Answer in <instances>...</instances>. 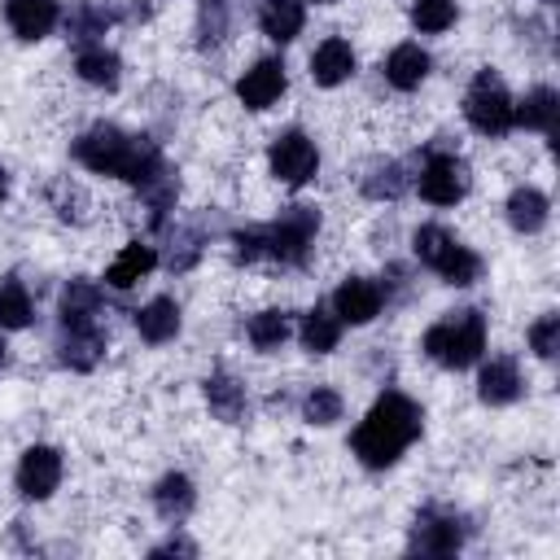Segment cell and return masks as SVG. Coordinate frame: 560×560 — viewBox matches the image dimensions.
Returning <instances> with one entry per match:
<instances>
[{
	"label": "cell",
	"instance_id": "8fae6325",
	"mask_svg": "<svg viewBox=\"0 0 560 560\" xmlns=\"http://www.w3.org/2000/svg\"><path fill=\"white\" fill-rule=\"evenodd\" d=\"M280 92H284V61L280 57L254 61L236 83V96L245 109H267L271 101H280Z\"/></svg>",
	"mask_w": 560,
	"mask_h": 560
},
{
	"label": "cell",
	"instance_id": "9c48e42d",
	"mask_svg": "<svg viewBox=\"0 0 560 560\" xmlns=\"http://www.w3.org/2000/svg\"><path fill=\"white\" fill-rule=\"evenodd\" d=\"M61 481V451L57 446H26L18 459V494L48 499Z\"/></svg>",
	"mask_w": 560,
	"mask_h": 560
},
{
	"label": "cell",
	"instance_id": "b9f144b4",
	"mask_svg": "<svg viewBox=\"0 0 560 560\" xmlns=\"http://www.w3.org/2000/svg\"><path fill=\"white\" fill-rule=\"evenodd\" d=\"M4 192H9V171L0 166V197H4Z\"/></svg>",
	"mask_w": 560,
	"mask_h": 560
},
{
	"label": "cell",
	"instance_id": "ffe728a7",
	"mask_svg": "<svg viewBox=\"0 0 560 560\" xmlns=\"http://www.w3.org/2000/svg\"><path fill=\"white\" fill-rule=\"evenodd\" d=\"M547 214H551L547 192H538V188H529V184L512 188V197H508V223H512L516 232H538V228L547 223Z\"/></svg>",
	"mask_w": 560,
	"mask_h": 560
},
{
	"label": "cell",
	"instance_id": "ac0fdd59",
	"mask_svg": "<svg viewBox=\"0 0 560 560\" xmlns=\"http://www.w3.org/2000/svg\"><path fill=\"white\" fill-rule=\"evenodd\" d=\"M302 22H306L302 0H262V9H258V26L276 44H289L302 31Z\"/></svg>",
	"mask_w": 560,
	"mask_h": 560
},
{
	"label": "cell",
	"instance_id": "8d00e7d4",
	"mask_svg": "<svg viewBox=\"0 0 560 560\" xmlns=\"http://www.w3.org/2000/svg\"><path fill=\"white\" fill-rule=\"evenodd\" d=\"M529 350L538 359H556L560 350V315H542L534 328H529Z\"/></svg>",
	"mask_w": 560,
	"mask_h": 560
},
{
	"label": "cell",
	"instance_id": "30bf717a",
	"mask_svg": "<svg viewBox=\"0 0 560 560\" xmlns=\"http://www.w3.org/2000/svg\"><path fill=\"white\" fill-rule=\"evenodd\" d=\"M381 302H385V293L368 276H346L332 293V311L341 324H372L381 315Z\"/></svg>",
	"mask_w": 560,
	"mask_h": 560
},
{
	"label": "cell",
	"instance_id": "9a60e30c",
	"mask_svg": "<svg viewBox=\"0 0 560 560\" xmlns=\"http://www.w3.org/2000/svg\"><path fill=\"white\" fill-rule=\"evenodd\" d=\"M105 354V332L96 324H79V328H66L61 337V363L74 368V372H92Z\"/></svg>",
	"mask_w": 560,
	"mask_h": 560
},
{
	"label": "cell",
	"instance_id": "60d3db41",
	"mask_svg": "<svg viewBox=\"0 0 560 560\" xmlns=\"http://www.w3.org/2000/svg\"><path fill=\"white\" fill-rule=\"evenodd\" d=\"M122 18H127V22H136V18L144 22V18H149V4H136V0H127V9H122Z\"/></svg>",
	"mask_w": 560,
	"mask_h": 560
},
{
	"label": "cell",
	"instance_id": "4fadbf2b",
	"mask_svg": "<svg viewBox=\"0 0 560 560\" xmlns=\"http://www.w3.org/2000/svg\"><path fill=\"white\" fill-rule=\"evenodd\" d=\"M354 74V48L346 44V39H324L315 52H311V79L319 83V88H337V83H346Z\"/></svg>",
	"mask_w": 560,
	"mask_h": 560
},
{
	"label": "cell",
	"instance_id": "277c9868",
	"mask_svg": "<svg viewBox=\"0 0 560 560\" xmlns=\"http://www.w3.org/2000/svg\"><path fill=\"white\" fill-rule=\"evenodd\" d=\"M315 232H319V210L315 206H289V210H280L276 223L262 228V254L280 258L284 267H302Z\"/></svg>",
	"mask_w": 560,
	"mask_h": 560
},
{
	"label": "cell",
	"instance_id": "7402d4cb",
	"mask_svg": "<svg viewBox=\"0 0 560 560\" xmlns=\"http://www.w3.org/2000/svg\"><path fill=\"white\" fill-rule=\"evenodd\" d=\"M192 503H197V494H192V481L184 472H166L153 490V508L162 521H184L192 512Z\"/></svg>",
	"mask_w": 560,
	"mask_h": 560
},
{
	"label": "cell",
	"instance_id": "7a4b0ae2",
	"mask_svg": "<svg viewBox=\"0 0 560 560\" xmlns=\"http://www.w3.org/2000/svg\"><path fill=\"white\" fill-rule=\"evenodd\" d=\"M416 438H420V407H416L407 394H394V389H389V394H381V398L368 407V416L359 420L350 446H354L359 464H368V468H389Z\"/></svg>",
	"mask_w": 560,
	"mask_h": 560
},
{
	"label": "cell",
	"instance_id": "4dcf8cb0",
	"mask_svg": "<svg viewBox=\"0 0 560 560\" xmlns=\"http://www.w3.org/2000/svg\"><path fill=\"white\" fill-rule=\"evenodd\" d=\"M402 166L398 162H372L368 166V175H363V192L368 197H376V201H385V197H398L402 192Z\"/></svg>",
	"mask_w": 560,
	"mask_h": 560
},
{
	"label": "cell",
	"instance_id": "7bdbcfd3",
	"mask_svg": "<svg viewBox=\"0 0 560 560\" xmlns=\"http://www.w3.org/2000/svg\"><path fill=\"white\" fill-rule=\"evenodd\" d=\"M0 363H4V346H0Z\"/></svg>",
	"mask_w": 560,
	"mask_h": 560
},
{
	"label": "cell",
	"instance_id": "f1b7e54d",
	"mask_svg": "<svg viewBox=\"0 0 560 560\" xmlns=\"http://www.w3.org/2000/svg\"><path fill=\"white\" fill-rule=\"evenodd\" d=\"M433 271H438L446 284H459V289H464V284H472V280L481 276V258H477L468 245H459V241H455V245L446 249V258H442Z\"/></svg>",
	"mask_w": 560,
	"mask_h": 560
},
{
	"label": "cell",
	"instance_id": "74e56055",
	"mask_svg": "<svg viewBox=\"0 0 560 560\" xmlns=\"http://www.w3.org/2000/svg\"><path fill=\"white\" fill-rule=\"evenodd\" d=\"M232 258H236V262L262 258V228H236V232H232Z\"/></svg>",
	"mask_w": 560,
	"mask_h": 560
},
{
	"label": "cell",
	"instance_id": "8992f818",
	"mask_svg": "<svg viewBox=\"0 0 560 560\" xmlns=\"http://www.w3.org/2000/svg\"><path fill=\"white\" fill-rule=\"evenodd\" d=\"M267 162H271V175L276 179H284V184H306L315 171H319V149H315V140L306 136V131H280L276 140H271V149H267Z\"/></svg>",
	"mask_w": 560,
	"mask_h": 560
},
{
	"label": "cell",
	"instance_id": "2e32d148",
	"mask_svg": "<svg viewBox=\"0 0 560 560\" xmlns=\"http://www.w3.org/2000/svg\"><path fill=\"white\" fill-rule=\"evenodd\" d=\"M424 74H429V52H424L420 44H398V48L385 57V79H389V88H398V92L420 88Z\"/></svg>",
	"mask_w": 560,
	"mask_h": 560
},
{
	"label": "cell",
	"instance_id": "1f68e13d",
	"mask_svg": "<svg viewBox=\"0 0 560 560\" xmlns=\"http://www.w3.org/2000/svg\"><path fill=\"white\" fill-rule=\"evenodd\" d=\"M411 22L424 35H438L455 22V0H411Z\"/></svg>",
	"mask_w": 560,
	"mask_h": 560
},
{
	"label": "cell",
	"instance_id": "603a6c76",
	"mask_svg": "<svg viewBox=\"0 0 560 560\" xmlns=\"http://www.w3.org/2000/svg\"><path fill=\"white\" fill-rule=\"evenodd\" d=\"M556 118H560V96L551 88H534L521 105H512V122L534 131H556Z\"/></svg>",
	"mask_w": 560,
	"mask_h": 560
},
{
	"label": "cell",
	"instance_id": "83f0119b",
	"mask_svg": "<svg viewBox=\"0 0 560 560\" xmlns=\"http://www.w3.org/2000/svg\"><path fill=\"white\" fill-rule=\"evenodd\" d=\"M245 337L254 341V350L271 354V350H280V341L289 337V315H284V311H258V315L249 319Z\"/></svg>",
	"mask_w": 560,
	"mask_h": 560
},
{
	"label": "cell",
	"instance_id": "ba28073f",
	"mask_svg": "<svg viewBox=\"0 0 560 560\" xmlns=\"http://www.w3.org/2000/svg\"><path fill=\"white\" fill-rule=\"evenodd\" d=\"M468 192V166L455 153H429L420 166V197L433 206H455Z\"/></svg>",
	"mask_w": 560,
	"mask_h": 560
},
{
	"label": "cell",
	"instance_id": "e575fe53",
	"mask_svg": "<svg viewBox=\"0 0 560 560\" xmlns=\"http://www.w3.org/2000/svg\"><path fill=\"white\" fill-rule=\"evenodd\" d=\"M411 245H416V258H420V262L438 267V262L446 258V249L455 245V236H451L446 228H438V223H424V228L411 236Z\"/></svg>",
	"mask_w": 560,
	"mask_h": 560
},
{
	"label": "cell",
	"instance_id": "484cf974",
	"mask_svg": "<svg viewBox=\"0 0 560 560\" xmlns=\"http://www.w3.org/2000/svg\"><path fill=\"white\" fill-rule=\"evenodd\" d=\"M74 70H79V79L92 83V88H118V79H122V61H118V52H109V48H83L79 61H74Z\"/></svg>",
	"mask_w": 560,
	"mask_h": 560
},
{
	"label": "cell",
	"instance_id": "ab89813d",
	"mask_svg": "<svg viewBox=\"0 0 560 560\" xmlns=\"http://www.w3.org/2000/svg\"><path fill=\"white\" fill-rule=\"evenodd\" d=\"M149 556H197V547H192L188 538H171V542H162V547H153Z\"/></svg>",
	"mask_w": 560,
	"mask_h": 560
},
{
	"label": "cell",
	"instance_id": "836d02e7",
	"mask_svg": "<svg viewBox=\"0 0 560 560\" xmlns=\"http://www.w3.org/2000/svg\"><path fill=\"white\" fill-rule=\"evenodd\" d=\"M223 35H228V0H201V9H197V39H201V48L223 44Z\"/></svg>",
	"mask_w": 560,
	"mask_h": 560
},
{
	"label": "cell",
	"instance_id": "cb8c5ba5",
	"mask_svg": "<svg viewBox=\"0 0 560 560\" xmlns=\"http://www.w3.org/2000/svg\"><path fill=\"white\" fill-rule=\"evenodd\" d=\"M206 402L219 420L236 424L245 416V385H236L228 372H214V376H206Z\"/></svg>",
	"mask_w": 560,
	"mask_h": 560
},
{
	"label": "cell",
	"instance_id": "d590c367",
	"mask_svg": "<svg viewBox=\"0 0 560 560\" xmlns=\"http://www.w3.org/2000/svg\"><path fill=\"white\" fill-rule=\"evenodd\" d=\"M302 416H306L311 424H332V420H341V394L328 389V385H315V389L302 398Z\"/></svg>",
	"mask_w": 560,
	"mask_h": 560
},
{
	"label": "cell",
	"instance_id": "4316f807",
	"mask_svg": "<svg viewBox=\"0 0 560 560\" xmlns=\"http://www.w3.org/2000/svg\"><path fill=\"white\" fill-rule=\"evenodd\" d=\"M31 324V293L18 276L0 280V328H26Z\"/></svg>",
	"mask_w": 560,
	"mask_h": 560
},
{
	"label": "cell",
	"instance_id": "f35d334b",
	"mask_svg": "<svg viewBox=\"0 0 560 560\" xmlns=\"http://www.w3.org/2000/svg\"><path fill=\"white\" fill-rule=\"evenodd\" d=\"M52 206H57V214L61 219H83V188H74V184H57L52 188Z\"/></svg>",
	"mask_w": 560,
	"mask_h": 560
},
{
	"label": "cell",
	"instance_id": "52a82bcc",
	"mask_svg": "<svg viewBox=\"0 0 560 560\" xmlns=\"http://www.w3.org/2000/svg\"><path fill=\"white\" fill-rule=\"evenodd\" d=\"M464 516L451 512V508H424L416 512V525H411V551H424V556H451L464 547Z\"/></svg>",
	"mask_w": 560,
	"mask_h": 560
},
{
	"label": "cell",
	"instance_id": "f546056e",
	"mask_svg": "<svg viewBox=\"0 0 560 560\" xmlns=\"http://www.w3.org/2000/svg\"><path fill=\"white\" fill-rule=\"evenodd\" d=\"M105 26H109V9L96 4V0L74 4V9H70V22H66L70 39H96V35H105Z\"/></svg>",
	"mask_w": 560,
	"mask_h": 560
},
{
	"label": "cell",
	"instance_id": "d4e9b609",
	"mask_svg": "<svg viewBox=\"0 0 560 560\" xmlns=\"http://www.w3.org/2000/svg\"><path fill=\"white\" fill-rule=\"evenodd\" d=\"M298 337H302V346H306L311 354H328V350L341 341V319H337L332 311L315 306V311H306V315H302Z\"/></svg>",
	"mask_w": 560,
	"mask_h": 560
},
{
	"label": "cell",
	"instance_id": "3957f363",
	"mask_svg": "<svg viewBox=\"0 0 560 560\" xmlns=\"http://www.w3.org/2000/svg\"><path fill=\"white\" fill-rule=\"evenodd\" d=\"M486 350V315L481 311H455L451 319H438L424 332V354L442 368H468Z\"/></svg>",
	"mask_w": 560,
	"mask_h": 560
},
{
	"label": "cell",
	"instance_id": "d6a6232c",
	"mask_svg": "<svg viewBox=\"0 0 560 560\" xmlns=\"http://www.w3.org/2000/svg\"><path fill=\"white\" fill-rule=\"evenodd\" d=\"M144 188V201H149V210H153V223H162V214L175 206V197H179V179H175V171H158L149 184H140Z\"/></svg>",
	"mask_w": 560,
	"mask_h": 560
},
{
	"label": "cell",
	"instance_id": "5b68a950",
	"mask_svg": "<svg viewBox=\"0 0 560 560\" xmlns=\"http://www.w3.org/2000/svg\"><path fill=\"white\" fill-rule=\"evenodd\" d=\"M464 118H468L481 136H503V131L512 127V96H508V88L499 83V74L477 70V79L468 83V96H464Z\"/></svg>",
	"mask_w": 560,
	"mask_h": 560
},
{
	"label": "cell",
	"instance_id": "6da1fadb",
	"mask_svg": "<svg viewBox=\"0 0 560 560\" xmlns=\"http://www.w3.org/2000/svg\"><path fill=\"white\" fill-rule=\"evenodd\" d=\"M74 158L96 175H118L127 184H149L166 162L149 136H127L114 122H96L74 140Z\"/></svg>",
	"mask_w": 560,
	"mask_h": 560
},
{
	"label": "cell",
	"instance_id": "7c38bea8",
	"mask_svg": "<svg viewBox=\"0 0 560 560\" xmlns=\"http://www.w3.org/2000/svg\"><path fill=\"white\" fill-rule=\"evenodd\" d=\"M4 18L18 39H44L57 26L61 9H57V0H4Z\"/></svg>",
	"mask_w": 560,
	"mask_h": 560
},
{
	"label": "cell",
	"instance_id": "d6986e66",
	"mask_svg": "<svg viewBox=\"0 0 560 560\" xmlns=\"http://www.w3.org/2000/svg\"><path fill=\"white\" fill-rule=\"evenodd\" d=\"M153 267H158V254H153V245H144V241H131V245H122V254L109 262L105 280H109L114 289H131V284H136V280H144Z\"/></svg>",
	"mask_w": 560,
	"mask_h": 560
},
{
	"label": "cell",
	"instance_id": "e0dca14e",
	"mask_svg": "<svg viewBox=\"0 0 560 560\" xmlns=\"http://www.w3.org/2000/svg\"><path fill=\"white\" fill-rule=\"evenodd\" d=\"M136 332L149 341V346H162L179 332V306L175 298H153L149 306L136 311Z\"/></svg>",
	"mask_w": 560,
	"mask_h": 560
},
{
	"label": "cell",
	"instance_id": "5bb4252c",
	"mask_svg": "<svg viewBox=\"0 0 560 560\" xmlns=\"http://www.w3.org/2000/svg\"><path fill=\"white\" fill-rule=\"evenodd\" d=\"M477 398L490 402V407H508L521 398V372L512 359H490L477 376Z\"/></svg>",
	"mask_w": 560,
	"mask_h": 560
},
{
	"label": "cell",
	"instance_id": "ee69618b",
	"mask_svg": "<svg viewBox=\"0 0 560 560\" xmlns=\"http://www.w3.org/2000/svg\"><path fill=\"white\" fill-rule=\"evenodd\" d=\"M315 4H332V0H315Z\"/></svg>",
	"mask_w": 560,
	"mask_h": 560
},
{
	"label": "cell",
	"instance_id": "44dd1931",
	"mask_svg": "<svg viewBox=\"0 0 560 560\" xmlns=\"http://www.w3.org/2000/svg\"><path fill=\"white\" fill-rule=\"evenodd\" d=\"M96 311H101V289H96L92 280L79 276V280H70V284L61 289V324H66V328L92 324Z\"/></svg>",
	"mask_w": 560,
	"mask_h": 560
}]
</instances>
